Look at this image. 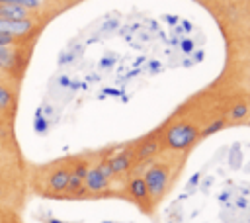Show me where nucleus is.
<instances>
[{
  "instance_id": "nucleus-16",
  "label": "nucleus",
  "mask_w": 250,
  "mask_h": 223,
  "mask_svg": "<svg viewBox=\"0 0 250 223\" xmlns=\"http://www.w3.org/2000/svg\"><path fill=\"white\" fill-rule=\"evenodd\" d=\"M96 166H98V170H100V172H102V174H104V176H105L107 180H111V178L115 176V174H113V170L109 168V164H107V160H102V162H98Z\"/></svg>"
},
{
  "instance_id": "nucleus-4",
  "label": "nucleus",
  "mask_w": 250,
  "mask_h": 223,
  "mask_svg": "<svg viewBox=\"0 0 250 223\" xmlns=\"http://www.w3.org/2000/svg\"><path fill=\"white\" fill-rule=\"evenodd\" d=\"M23 65L20 45H0V70L16 72Z\"/></svg>"
},
{
  "instance_id": "nucleus-2",
  "label": "nucleus",
  "mask_w": 250,
  "mask_h": 223,
  "mask_svg": "<svg viewBox=\"0 0 250 223\" xmlns=\"http://www.w3.org/2000/svg\"><path fill=\"white\" fill-rule=\"evenodd\" d=\"M143 180L148 188V196L152 200H160L168 188V180H170V172L164 164H152L145 170Z\"/></svg>"
},
{
  "instance_id": "nucleus-13",
  "label": "nucleus",
  "mask_w": 250,
  "mask_h": 223,
  "mask_svg": "<svg viewBox=\"0 0 250 223\" xmlns=\"http://www.w3.org/2000/svg\"><path fill=\"white\" fill-rule=\"evenodd\" d=\"M225 127V119L223 117H217V119H213L205 129H201L199 131V137H207V135H213V133H217V131H221Z\"/></svg>"
},
{
  "instance_id": "nucleus-17",
  "label": "nucleus",
  "mask_w": 250,
  "mask_h": 223,
  "mask_svg": "<svg viewBox=\"0 0 250 223\" xmlns=\"http://www.w3.org/2000/svg\"><path fill=\"white\" fill-rule=\"evenodd\" d=\"M0 45H20V41H18L16 37L6 35V33H2V31H0Z\"/></svg>"
},
{
  "instance_id": "nucleus-1",
  "label": "nucleus",
  "mask_w": 250,
  "mask_h": 223,
  "mask_svg": "<svg viewBox=\"0 0 250 223\" xmlns=\"http://www.w3.org/2000/svg\"><path fill=\"white\" fill-rule=\"evenodd\" d=\"M197 137H199V129L195 125H191L188 121H178L164 131L162 143L170 151H184V149L191 147Z\"/></svg>"
},
{
  "instance_id": "nucleus-18",
  "label": "nucleus",
  "mask_w": 250,
  "mask_h": 223,
  "mask_svg": "<svg viewBox=\"0 0 250 223\" xmlns=\"http://www.w3.org/2000/svg\"><path fill=\"white\" fill-rule=\"evenodd\" d=\"M4 198V186H2V182H0V200Z\"/></svg>"
},
{
  "instance_id": "nucleus-5",
  "label": "nucleus",
  "mask_w": 250,
  "mask_h": 223,
  "mask_svg": "<svg viewBox=\"0 0 250 223\" xmlns=\"http://www.w3.org/2000/svg\"><path fill=\"white\" fill-rule=\"evenodd\" d=\"M70 178V168L68 166H59L47 176V188L51 194H64Z\"/></svg>"
},
{
  "instance_id": "nucleus-20",
  "label": "nucleus",
  "mask_w": 250,
  "mask_h": 223,
  "mask_svg": "<svg viewBox=\"0 0 250 223\" xmlns=\"http://www.w3.org/2000/svg\"><path fill=\"white\" fill-rule=\"evenodd\" d=\"M51 223H59V221H51Z\"/></svg>"
},
{
  "instance_id": "nucleus-7",
  "label": "nucleus",
  "mask_w": 250,
  "mask_h": 223,
  "mask_svg": "<svg viewBox=\"0 0 250 223\" xmlns=\"http://www.w3.org/2000/svg\"><path fill=\"white\" fill-rule=\"evenodd\" d=\"M158 151H160V141H158L154 135H150V137L143 139V141L137 145L133 156H135V160H146V158H152Z\"/></svg>"
},
{
  "instance_id": "nucleus-14",
  "label": "nucleus",
  "mask_w": 250,
  "mask_h": 223,
  "mask_svg": "<svg viewBox=\"0 0 250 223\" xmlns=\"http://www.w3.org/2000/svg\"><path fill=\"white\" fill-rule=\"evenodd\" d=\"M43 0H0V4H16V6H21L25 10H37L41 6Z\"/></svg>"
},
{
  "instance_id": "nucleus-19",
  "label": "nucleus",
  "mask_w": 250,
  "mask_h": 223,
  "mask_svg": "<svg viewBox=\"0 0 250 223\" xmlns=\"http://www.w3.org/2000/svg\"><path fill=\"white\" fill-rule=\"evenodd\" d=\"M0 80H4V76H2V74H0Z\"/></svg>"
},
{
  "instance_id": "nucleus-3",
  "label": "nucleus",
  "mask_w": 250,
  "mask_h": 223,
  "mask_svg": "<svg viewBox=\"0 0 250 223\" xmlns=\"http://www.w3.org/2000/svg\"><path fill=\"white\" fill-rule=\"evenodd\" d=\"M33 29H35V22L31 18H27V20H4V18H0V31L6 35H12L16 39L31 33Z\"/></svg>"
},
{
  "instance_id": "nucleus-8",
  "label": "nucleus",
  "mask_w": 250,
  "mask_h": 223,
  "mask_svg": "<svg viewBox=\"0 0 250 223\" xmlns=\"http://www.w3.org/2000/svg\"><path fill=\"white\" fill-rule=\"evenodd\" d=\"M133 162H135L133 153H119V155H115V156H111L107 160V164H109V168L113 170L115 176L117 174H125L127 170H131Z\"/></svg>"
},
{
  "instance_id": "nucleus-11",
  "label": "nucleus",
  "mask_w": 250,
  "mask_h": 223,
  "mask_svg": "<svg viewBox=\"0 0 250 223\" xmlns=\"http://www.w3.org/2000/svg\"><path fill=\"white\" fill-rule=\"evenodd\" d=\"M14 104V92L4 82H0V112H8Z\"/></svg>"
},
{
  "instance_id": "nucleus-10",
  "label": "nucleus",
  "mask_w": 250,
  "mask_h": 223,
  "mask_svg": "<svg viewBox=\"0 0 250 223\" xmlns=\"http://www.w3.org/2000/svg\"><path fill=\"white\" fill-rule=\"evenodd\" d=\"M0 18L4 20H27L31 18V12L16 6V4H0Z\"/></svg>"
},
{
  "instance_id": "nucleus-12",
  "label": "nucleus",
  "mask_w": 250,
  "mask_h": 223,
  "mask_svg": "<svg viewBox=\"0 0 250 223\" xmlns=\"http://www.w3.org/2000/svg\"><path fill=\"white\" fill-rule=\"evenodd\" d=\"M246 115H248V104L246 102H236L229 112V119H232V121H240Z\"/></svg>"
},
{
  "instance_id": "nucleus-9",
  "label": "nucleus",
  "mask_w": 250,
  "mask_h": 223,
  "mask_svg": "<svg viewBox=\"0 0 250 223\" xmlns=\"http://www.w3.org/2000/svg\"><path fill=\"white\" fill-rule=\"evenodd\" d=\"M127 192L129 196L135 200V201H146L150 196H148V188L143 180V176H135L127 182Z\"/></svg>"
},
{
  "instance_id": "nucleus-15",
  "label": "nucleus",
  "mask_w": 250,
  "mask_h": 223,
  "mask_svg": "<svg viewBox=\"0 0 250 223\" xmlns=\"http://www.w3.org/2000/svg\"><path fill=\"white\" fill-rule=\"evenodd\" d=\"M88 170H90V164H88V160H76L72 166H70V172L74 174V176H78V178H86V174H88Z\"/></svg>"
},
{
  "instance_id": "nucleus-6",
  "label": "nucleus",
  "mask_w": 250,
  "mask_h": 223,
  "mask_svg": "<svg viewBox=\"0 0 250 223\" xmlns=\"http://www.w3.org/2000/svg\"><path fill=\"white\" fill-rule=\"evenodd\" d=\"M84 188L88 190V194H102L109 188V180L98 170V166H90L84 178Z\"/></svg>"
}]
</instances>
